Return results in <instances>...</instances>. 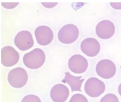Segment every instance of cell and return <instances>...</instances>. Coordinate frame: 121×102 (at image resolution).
I'll return each instance as SVG.
<instances>
[{
    "mask_svg": "<svg viewBox=\"0 0 121 102\" xmlns=\"http://www.w3.org/2000/svg\"><path fill=\"white\" fill-rule=\"evenodd\" d=\"M46 55L40 48H35L24 55L23 63L25 66L30 69H38L45 62Z\"/></svg>",
    "mask_w": 121,
    "mask_h": 102,
    "instance_id": "6da1fadb",
    "label": "cell"
},
{
    "mask_svg": "<svg viewBox=\"0 0 121 102\" xmlns=\"http://www.w3.org/2000/svg\"><path fill=\"white\" fill-rule=\"evenodd\" d=\"M8 81L9 85L14 88H21L26 85L28 81V74L23 68L17 67L9 72Z\"/></svg>",
    "mask_w": 121,
    "mask_h": 102,
    "instance_id": "7a4b0ae2",
    "label": "cell"
},
{
    "mask_svg": "<svg viewBox=\"0 0 121 102\" xmlns=\"http://www.w3.org/2000/svg\"><path fill=\"white\" fill-rule=\"evenodd\" d=\"M79 35V28L75 25L69 24L62 27L58 33L59 41L64 44H71L78 39Z\"/></svg>",
    "mask_w": 121,
    "mask_h": 102,
    "instance_id": "3957f363",
    "label": "cell"
},
{
    "mask_svg": "<svg viewBox=\"0 0 121 102\" xmlns=\"http://www.w3.org/2000/svg\"><path fill=\"white\" fill-rule=\"evenodd\" d=\"M105 85L102 81L95 77H91L86 81L85 91L91 98H98L104 93Z\"/></svg>",
    "mask_w": 121,
    "mask_h": 102,
    "instance_id": "277c9868",
    "label": "cell"
},
{
    "mask_svg": "<svg viewBox=\"0 0 121 102\" xmlns=\"http://www.w3.org/2000/svg\"><path fill=\"white\" fill-rule=\"evenodd\" d=\"M96 71L100 77L105 79H109L115 76L117 68L113 61L105 59L100 61L97 64Z\"/></svg>",
    "mask_w": 121,
    "mask_h": 102,
    "instance_id": "5b68a950",
    "label": "cell"
},
{
    "mask_svg": "<svg viewBox=\"0 0 121 102\" xmlns=\"http://www.w3.org/2000/svg\"><path fill=\"white\" fill-rule=\"evenodd\" d=\"M19 53L11 46H5L1 50V63L5 67H12L19 61Z\"/></svg>",
    "mask_w": 121,
    "mask_h": 102,
    "instance_id": "8992f818",
    "label": "cell"
},
{
    "mask_svg": "<svg viewBox=\"0 0 121 102\" xmlns=\"http://www.w3.org/2000/svg\"><path fill=\"white\" fill-rule=\"evenodd\" d=\"M14 43L20 50L26 51L33 47L34 40L30 32L28 31H21L15 36Z\"/></svg>",
    "mask_w": 121,
    "mask_h": 102,
    "instance_id": "52a82bcc",
    "label": "cell"
},
{
    "mask_svg": "<svg viewBox=\"0 0 121 102\" xmlns=\"http://www.w3.org/2000/svg\"><path fill=\"white\" fill-rule=\"evenodd\" d=\"M69 69L76 74H81L87 70L88 67L87 60L83 56L76 54L71 57L68 62Z\"/></svg>",
    "mask_w": 121,
    "mask_h": 102,
    "instance_id": "ba28073f",
    "label": "cell"
},
{
    "mask_svg": "<svg viewBox=\"0 0 121 102\" xmlns=\"http://www.w3.org/2000/svg\"><path fill=\"white\" fill-rule=\"evenodd\" d=\"M37 42L41 46H47L52 42L53 39V33L50 27L45 26H39L35 30Z\"/></svg>",
    "mask_w": 121,
    "mask_h": 102,
    "instance_id": "9c48e42d",
    "label": "cell"
},
{
    "mask_svg": "<svg viewBox=\"0 0 121 102\" xmlns=\"http://www.w3.org/2000/svg\"><path fill=\"white\" fill-rule=\"evenodd\" d=\"M115 31V27L112 22L105 20L100 21L96 27L97 35L102 39H109L112 37Z\"/></svg>",
    "mask_w": 121,
    "mask_h": 102,
    "instance_id": "30bf717a",
    "label": "cell"
},
{
    "mask_svg": "<svg viewBox=\"0 0 121 102\" xmlns=\"http://www.w3.org/2000/svg\"><path fill=\"white\" fill-rule=\"evenodd\" d=\"M81 50L89 57H95L98 55L100 50V46L96 39L87 38L82 42Z\"/></svg>",
    "mask_w": 121,
    "mask_h": 102,
    "instance_id": "8fae6325",
    "label": "cell"
},
{
    "mask_svg": "<svg viewBox=\"0 0 121 102\" xmlns=\"http://www.w3.org/2000/svg\"><path fill=\"white\" fill-rule=\"evenodd\" d=\"M69 96V89L63 84L56 85L50 91V97L54 102H65Z\"/></svg>",
    "mask_w": 121,
    "mask_h": 102,
    "instance_id": "7c38bea8",
    "label": "cell"
},
{
    "mask_svg": "<svg viewBox=\"0 0 121 102\" xmlns=\"http://www.w3.org/2000/svg\"><path fill=\"white\" fill-rule=\"evenodd\" d=\"M84 81L82 76H74L70 74L69 72L65 73V77L63 79V83H67L71 87L72 92L74 91H81L82 85Z\"/></svg>",
    "mask_w": 121,
    "mask_h": 102,
    "instance_id": "4fadbf2b",
    "label": "cell"
},
{
    "mask_svg": "<svg viewBox=\"0 0 121 102\" xmlns=\"http://www.w3.org/2000/svg\"><path fill=\"white\" fill-rule=\"evenodd\" d=\"M100 102H119V100L117 96L110 93L106 94L105 96L103 97Z\"/></svg>",
    "mask_w": 121,
    "mask_h": 102,
    "instance_id": "5bb4252c",
    "label": "cell"
},
{
    "mask_svg": "<svg viewBox=\"0 0 121 102\" xmlns=\"http://www.w3.org/2000/svg\"><path fill=\"white\" fill-rule=\"evenodd\" d=\"M69 102H88V100L83 94H76L71 98Z\"/></svg>",
    "mask_w": 121,
    "mask_h": 102,
    "instance_id": "9a60e30c",
    "label": "cell"
},
{
    "mask_svg": "<svg viewBox=\"0 0 121 102\" xmlns=\"http://www.w3.org/2000/svg\"><path fill=\"white\" fill-rule=\"evenodd\" d=\"M21 102H41L40 98L35 95L28 94L26 96L21 100Z\"/></svg>",
    "mask_w": 121,
    "mask_h": 102,
    "instance_id": "2e32d148",
    "label": "cell"
},
{
    "mask_svg": "<svg viewBox=\"0 0 121 102\" xmlns=\"http://www.w3.org/2000/svg\"><path fill=\"white\" fill-rule=\"evenodd\" d=\"M111 5L113 7L114 9H121V3H116V2H111Z\"/></svg>",
    "mask_w": 121,
    "mask_h": 102,
    "instance_id": "e0dca14e",
    "label": "cell"
},
{
    "mask_svg": "<svg viewBox=\"0 0 121 102\" xmlns=\"http://www.w3.org/2000/svg\"><path fill=\"white\" fill-rule=\"evenodd\" d=\"M118 93L121 96V83L119 85V87H118Z\"/></svg>",
    "mask_w": 121,
    "mask_h": 102,
    "instance_id": "ac0fdd59",
    "label": "cell"
}]
</instances>
